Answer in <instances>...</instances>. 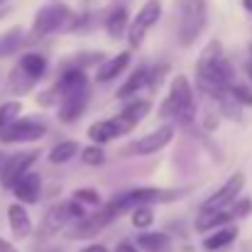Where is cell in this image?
Masks as SVG:
<instances>
[{
	"label": "cell",
	"mask_w": 252,
	"mask_h": 252,
	"mask_svg": "<svg viewBox=\"0 0 252 252\" xmlns=\"http://www.w3.org/2000/svg\"><path fill=\"white\" fill-rule=\"evenodd\" d=\"M20 44H22V30H20V27H15V30L0 34V59L7 57V54H12Z\"/></svg>",
	"instance_id": "obj_27"
},
{
	"label": "cell",
	"mask_w": 252,
	"mask_h": 252,
	"mask_svg": "<svg viewBox=\"0 0 252 252\" xmlns=\"http://www.w3.org/2000/svg\"><path fill=\"white\" fill-rule=\"evenodd\" d=\"M74 201L76 203H86V206H100V193L93 189H76L74 191Z\"/></svg>",
	"instance_id": "obj_31"
},
{
	"label": "cell",
	"mask_w": 252,
	"mask_h": 252,
	"mask_svg": "<svg viewBox=\"0 0 252 252\" xmlns=\"http://www.w3.org/2000/svg\"><path fill=\"white\" fill-rule=\"evenodd\" d=\"M66 220H69L66 203L49 208V211L44 213V220H42V225H39V238L44 240V238H52V235H57V233H59L64 225H66Z\"/></svg>",
	"instance_id": "obj_13"
},
{
	"label": "cell",
	"mask_w": 252,
	"mask_h": 252,
	"mask_svg": "<svg viewBox=\"0 0 252 252\" xmlns=\"http://www.w3.org/2000/svg\"><path fill=\"white\" fill-rule=\"evenodd\" d=\"M250 57H252V44H250Z\"/></svg>",
	"instance_id": "obj_41"
},
{
	"label": "cell",
	"mask_w": 252,
	"mask_h": 252,
	"mask_svg": "<svg viewBox=\"0 0 252 252\" xmlns=\"http://www.w3.org/2000/svg\"><path fill=\"white\" fill-rule=\"evenodd\" d=\"M115 218H118V216H115L108 206H103L98 213L84 216V218L71 228V238H91V235H98V233H100L105 225H110Z\"/></svg>",
	"instance_id": "obj_12"
},
{
	"label": "cell",
	"mask_w": 252,
	"mask_h": 252,
	"mask_svg": "<svg viewBox=\"0 0 252 252\" xmlns=\"http://www.w3.org/2000/svg\"><path fill=\"white\" fill-rule=\"evenodd\" d=\"M162 118H179V120H191L193 115V93L186 76H176L171 81L169 95L164 98L162 108H159Z\"/></svg>",
	"instance_id": "obj_4"
},
{
	"label": "cell",
	"mask_w": 252,
	"mask_h": 252,
	"mask_svg": "<svg viewBox=\"0 0 252 252\" xmlns=\"http://www.w3.org/2000/svg\"><path fill=\"white\" fill-rule=\"evenodd\" d=\"M179 196H181V191H169V189H132L127 193L115 196L108 203V208L115 216H120V213H125L132 206L137 208V206H150V203H167V201H174Z\"/></svg>",
	"instance_id": "obj_3"
},
{
	"label": "cell",
	"mask_w": 252,
	"mask_h": 252,
	"mask_svg": "<svg viewBox=\"0 0 252 252\" xmlns=\"http://www.w3.org/2000/svg\"><path fill=\"white\" fill-rule=\"evenodd\" d=\"M159 15H162V2L159 0H150V2H145L140 7V12L135 15V20L127 25V39H130L132 47H140L142 44L145 34L157 25Z\"/></svg>",
	"instance_id": "obj_7"
},
{
	"label": "cell",
	"mask_w": 252,
	"mask_h": 252,
	"mask_svg": "<svg viewBox=\"0 0 252 252\" xmlns=\"http://www.w3.org/2000/svg\"><path fill=\"white\" fill-rule=\"evenodd\" d=\"M76 142L71 140V142H59L57 147H52V152H49V162L52 164H64V162H69L74 155H76Z\"/></svg>",
	"instance_id": "obj_26"
},
{
	"label": "cell",
	"mask_w": 252,
	"mask_h": 252,
	"mask_svg": "<svg viewBox=\"0 0 252 252\" xmlns=\"http://www.w3.org/2000/svg\"><path fill=\"white\" fill-rule=\"evenodd\" d=\"M37 157H39L37 150H27V152L12 155V157L2 164V169H0V184H2V189H12L25 174H30V167L34 164Z\"/></svg>",
	"instance_id": "obj_8"
},
{
	"label": "cell",
	"mask_w": 252,
	"mask_h": 252,
	"mask_svg": "<svg viewBox=\"0 0 252 252\" xmlns=\"http://www.w3.org/2000/svg\"><path fill=\"white\" fill-rule=\"evenodd\" d=\"M7 223H10V230H12V238L17 240H25L32 230V223H30V216L25 211L22 203H12L7 208Z\"/></svg>",
	"instance_id": "obj_15"
},
{
	"label": "cell",
	"mask_w": 252,
	"mask_h": 252,
	"mask_svg": "<svg viewBox=\"0 0 252 252\" xmlns=\"http://www.w3.org/2000/svg\"><path fill=\"white\" fill-rule=\"evenodd\" d=\"M250 211H252V203L250 201H243V203L235 208V216H245V213H250Z\"/></svg>",
	"instance_id": "obj_35"
},
{
	"label": "cell",
	"mask_w": 252,
	"mask_h": 252,
	"mask_svg": "<svg viewBox=\"0 0 252 252\" xmlns=\"http://www.w3.org/2000/svg\"><path fill=\"white\" fill-rule=\"evenodd\" d=\"M245 71H248V76H250V79H252V62H250V64H248V66H245Z\"/></svg>",
	"instance_id": "obj_40"
},
{
	"label": "cell",
	"mask_w": 252,
	"mask_h": 252,
	"mask_svg": "<svg viewBox=\"0 0 252 252\" xmlns=\"http://www.w3.org/2000/svg\"><path fill=\"white\" fill-rule=\"evenodd\" d=\"M171 137H174V127L171 125H162L155 132H150V135L135 140L132 145H127L123 150V155H155V152H159V150L167 147L169 142H171Z\"/></svg>",
	"instance_id": "obj_10"
},
{
	"label": "cell",
	"mask_w": 252,
	"mask_h": 252,
	"mask_svg": "<svg viewBox=\"0 0 252 252\" xmlns=\"http://www.w3.org/2000/svg\"><path fill=\"white\" fill-rule=\"evenodd\" d=\"M152 223H155V213H152L150 206H137L132 211V225L135 228H150Z\"/></svg>",
	"instance_id": "obj_30"
},
{
	"label": "cell",
	"mask_w": 252,
	"mask_h": 252,
	"mask_svg": "<svg viewBox=\"0 0 252 252\" xmlns=\"http://www.w3.org/2000/svg\"><path fill=\"white\" fill-rule=\"evenodd\" d=\"M86 100H88V93H74V95L62 98V103H59V118L64 123H74L86 110Z\"/></svg>",
	"instance_id": "obj_17"
},
{
	"label": "cell",
	"mask_w": 252,
	"mask_h": 252,
	"mask_svg": "<svg viewBox=\"0 0 252 252\" xmlns=\"http://www.w3.org/2000/svg\"><path fill=\"white\" fill-rule=\"evenodd\" d=\"M81 252H108L103 245H88V248H84Z\"/></svg>",
	"instance_id": "obj_38"
},
{
	"label": "cell",
	"mask_w": 252,
	"mask_h": 252,
	"mask_svg": "<svg viewBox=\"0 0 252 252\" xmlns=\"http://www.w3.org/2000/svg\"><path fill=\"white\" fill-rule=\"evenodd\" d=\"M0 252H20V250H15L7 240H2V238H0Z\"/></svg>",
	"instance_id": "obj_37"
},
{
	"label": "cell",
	"mask_w": 252,
	"mask_h": 252,
	"mask_svg": "<svg viewBox=\"0 0 252 252\" xmlns=\"http://www.w3.org/2000/svg\"><path fill=\"white\" fill-rule=\"evenodd\" d=\"M196 79H198V88L208 95H213L216 100L228 98V88H230V79H233V69L223 54L220 42H211L203 54L198 57L196 64Z\"/></svg>",
	"instance_id": "obj_1"
},
{
	"label": "cell",
	"mask_w": 252,
	"mask_h": 252,
	"mask_svg": "<svg viewBox=\"0 0 252 252\" xmlns=\"http://www.w3.org/2000/svg\"><path fill=\"white\" fill-rule=\"evenodd\" d=\"M32 86H34V81H32L20 66H15V69L10 71V93H15V95H25V93L32 91Z\"/></svg>",
	"instance_id": "obj_23"
},
{
	"label": "cell",
	"mask_w": 252,
	"mask_h": 252,
	"mask_svg": "<svg viewBox=\"0 0 252 252\" xmlns=\"http://www.w3.org/2000/svg\"><path fill=\"white\" fill-rule=\"evenodd\" d=\"M228 93L235 98V103H240V105H250L252 108V91L248 86H240V84H233L228 88Z\"/></svg>",
	"instance_id": "obj_33"
},
{
	"label": "cell",
	"mask_w": 252,
	"mask_h": 252,
	"mask_svg": "<svg viewBox=\"0 0 252 252\" xmlns=\"http://www.w3.org/2000/svg\"><path fill=\"white\" fill-rule=\"evenodd\" d=\"M235 238H238V228H235V225H225L223 230H218V233L208 235V238L203 240V248H206L208 252L223 250V248H228Z\"/></svg>",
	"instance_id": "obj_18"
},
{
	"label": "cell",
	"mask_w": 252,
	"mask_h": 252,
	"mask_svg": "<svg viewBox=\"0 0 252 252\" xmlns=\"http://www.w3.org/2000/svg\"><path fill=\"white\" fill-rule=\"evenodd\" d=\"M137 245L147 252H167L171 240H169L164 233H145L137 238Z\"/></svg>",
	"instance_id": "obj_21"
},
{
	"label": "cell",
	"mask_w": 252,
	"mask_h": 252,
	"mask_svg": "<svg viewBox=\"0 0 252 252\" xmlns=\"http://www.w3.org/2000/svg\"><path fill=\"white\" fill-rule=\"evenodd\" d=\"M17 66L32 79V81H37V79H42L44 76V71H47V62H44V57H39V54H25L20 62H17Z\"/></svg>",
	"instance_id": "obj_19"
},
{
	"label": "cell",
	"mask_w": 252,
	"mask_h": 252,
	"mask_svg": "<svg viewBox=\"0 0 252 252\" xmlns=\"http://www.w3.org/2000/svg\"><path fill=\"white\" fill-rule=\"evenodd\" d=\"M0 2H2V0H0Z\"/></svg>",
	"instance_id": "obj_42"
},
{
	"label": "cell",
	"mask_w": 252,
	"mask_h": 252,
	"mask_svg": "<svg viewBox=\"0 0 252 252\" xmlns=\"http://www.w3.org/2000/svg\"><path fill=\"white\" fill-rule=\"evenodd\" d=\"M132 127H135V125L127 123V120H123L120 115L113 118V120H98V123H93V125L88 127V140L103 145V142H110L113 137H120V135L130 132Z\"/></svg>",
	"instance_id": "obj_11"
},
{
	"label": "cell",
	"mask_w": 252,
	"mask_h": 252,
	"mask_svg": "<svg viewBox=\"0 0 252 252\" xmlns=\"http://www.w3.org/2000/svg\"><path fill=\"white\" fill-rule=\"evenodd\" d=\"M74 22V15L66 5L57 2V5H47L37 12L34 22H32V32H30V39H42L52 32H66L69 25Z\"/></svg>",
	"instance_id": "obj_2"
},
{
	"label": "cell",
	"mask_w": 252,
	"mask_h": 252,
	"mask_svg": "<svg viewBox=\"0 0 252 252\" xmlns=\"http://www.w3.org/2000/svg\"><path fill=\"white\" fill-rule=\"evenodd\" d=\"M81 157H84L86 164H91V167H100V164L105 162V155H103V150H100L98 145H91V147H86L84 152H81Z\"/></svg>",
	"instance_id": "obj_32"
},
{
	"label": "cell",
	"mask_w": 252,
	"mask_h": 252,
	"mask_svg": "<svg viewBox=\"0 0 252 252\" xmlns=\"http://www.w3.org/2000/svg\"><path fill=\"white\" fill-rule=\"evenodd\" d=\"M12 191H15L17 201H22V203H37L39 191H42V179H39V174H25V176L12 186Z\"/></svg>",
	"instance_id": "obj_14"
},
{
	"label": "cell",
	"mask_w": 252,
	"mask_h": 252,
	"mask_svg": "<svg viewBox=\"0 0 252 252\" xmlns=\"http://www.w3.org/2000/svg\"><path fill=\"white\" fill-rule=\"evenodd\" d=\"M127 32V12L123 10V7H118L110 17H108V34L110 37H123Z\"/></svg>",
	"instance_id": "obj_25"
},
{
	"label": "cell",
	"mask_w": 252,
	"mask_h": 252,
	"mask_svg": "<svg viewBox=\"0 0 252 252\" xmlns=\"http://www.w3.org/2000/svg\"><path fill=\"white\" fill-rule=\"evenodd\" d=\"M20 110H22V105H20L17 100H10V103H2V105H0V132H2L12 120H17Z\"/></svg>",
	"instance_id": "obj_29"
},
{
	"label": "cell",
	"mask_w": 252,
	"mask_h": 252,
	"mask_svg": "<svg viewBox=\"0 0 252 252\" xmlns=\"http://www.w3.org/2000/svg\"><path fill=\"white\" fill-rule=\"evenodd\" d=\"M57 88L62 93V98L66 95H74V93H88V79L81 69H69L59 81H57Z\"/></svg>",
	"instance_id": "obj_16"
},
{
	"label": "cell",
	"mask_w": 252,
	"mask_h": 252,
	"mask_svg": "<svg viewBox=\"0 0 252 252\" xmlns=\"http://www.w3.org/2000/svg\"><path fill=\"white\" fill-rule=\"evenodd\" d=\"M130 64V52H123V54H118V57H113L110 62H105L100 69H98V81H110V79H115L125 66Z\"/></svg>",
	"instance_id": "obj_20"
},
{
	"label": "cell",
	"mask_w": 252,
	"mask_h": 252,
	"mask_svg": "<svg viewBox=\"0 0 252 252\" xmlns=\"http://www.w3.org/2000/svg\"><path fill=\"white\" fill-rule=\"evenodd\" d=\"M147 79H150V71H147V69H137L125 84L118 88V98H130L132 93H137L142 86L147 84Z\"/></svg>",
	"instance_id": "obj_22"
},
{
	"label": "cell",
	"mask_w": 252,
	"mask_h": 252,
	"mask_svg": "<svg viewBox=\"0 0 252 252\" xmlns=\"http://www.w3.org/2000/svg\"><path fill=\"white\" fill-rule=\"evenodd\" d=\"M147 113H150V100H132L130 105H125V108H123L120 118H123V120H127V123H132V125H137Z\"/></svg>",
	"instance_id": "obj_24"
},
{
	"label": "cell",
	"mask_w": 252,
	"mask_h": 252,
	"mask_svg": "<svg viewBox=\"0 0 252 252\" xmlns=\"http://www.w3.org/2000/svg\"><path fill=\"white\" fill-rule=\"evenodd\" d=\"M230 220V213L228 211H220V213H208V216H198V223H196V230H211L216 225H223Z\"/></svg>",
	"instance_id": "obj_28"
},
{
	"label": "cell",
	"mask_w": 252,
	"mask_h": 252,
	"mask_svg": "<svg viewBox=\"0 0 252 252\" xmlns=\"http://www.w3.org/2000/svg\"><path fill=\"white\" fill-rule=\"evenodd\" d=\"M243 5H245V10H250L252 12V0H243Z\"/></svg>",
	"instance_id": "obj_39"
},
{
	"label": "cell",
	"mask_w": 252,
	"mask_h": 252,
	"mask_svg": "<svg viewBox=\"0 0 252 252\" xmlns=\"http://www.w3.org/2000/svg\"><path fill=\"white\" fill-rule=\"evenodd\" d=\"M39 105H52V103H62V93H59V88L57 84L52 86V88H47L44 93H39Z\"/></svg>",
	"instance_id": "obj_34"
},
{
	"label": "cell",
	"mask_w": 252,
	"mask_h": 252,
	"mask_svg": "<svg viewBox=\"0 0 252 252\" xmlns=\"http://www.w3.org/2000/svg\"><path fill=\"white\" fill-rule=\"evenodd\" d=\"M115 252H137V248L130 245V243H120V245L115 248Z\"/></svg>",
	"instance_id": "obj_36"
},
{
	"label": "cell",
	"mask_w": 252,
	"mask_h": 252,
	"mask_svg": "<svg viewBox=\"0 0 252 252\" xmlns=\"http://www.w3.org/2000/svg\"><path fill=\"white\" fill-rule=\"evenodd\" d=\"M206 27V5L203 0H186L181 7V22H179V42L181 47H189L196 42V37Z\"/></svg>",
	"instance_id": "obj_5"
},
{
	"label": "cell",
	"mask_w": 252,
	"mask_h": 252,
	"mask_svg": "<svg viewBox=\"0 0 252 252\" xmlns=\"http://www.w3.org/2000/svg\"><path fill=\"white\" fill-rule=\"evenodd\" d=\"M47 135V127L37 120H12L2 132H0V142L12 145V142H34L39 137Z\"/></svg>",
	"instance_id": "obj_9"
},
{
	"label": "cell",
	"mask_w": 252,
	"mask_h": 252,
	"mask_svg": "<svg viewBox=\"0 0 252 252\" xmlns=\"http://www.w3.org/2000/svg\"><path fill=\"white\" fill-rule=\"evenodd\" d=\"M243 184H245V176L240 174V171H235L213 196H208L206 201H203V206H201V216H208V213H220V211H225L230 203H235V198H238V193L243 191Z\"/></svg>",
	"instance_id": "obj_6"
}]
</instances>
